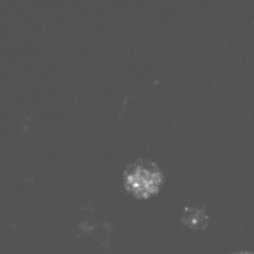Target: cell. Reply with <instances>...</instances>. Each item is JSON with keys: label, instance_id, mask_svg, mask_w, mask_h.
I'll list each match as a JSON object with an SVG mask.
<instances>
[{"label": "cell", "instance_id": "cell-1", "mask_svg": "<svg viewBox=\"0 0 254 254\" xmlns=\"http://www.w3.org/2000/svg\"><path fill=\"white\" fill-rule=\"evenodd\" d=\"M124 187L134 197L146 199L156 195L164 183V175L156 163L140 159L127 165L123 174Z\"/></svg>", "mask_w": 254, "mask_h": 254}, {"label": "cell", "instance_id": "cell-2", "mask_svg": "<svg viewBox=\"0 0 254 254\" xmlns=\"http://www.w3.org/2000/svg\"><path fill=\"white\" fill-rule=\"evenodd\" d=\"M203 215L198 213L197 211H194V209L190 210V213H186L183 215V223L188 225L190 228L192 229H198L199 228V224L202 222L203 220Z\"/></svg>", "mask_w": 254, "mask_h": 254}]
</instances>
